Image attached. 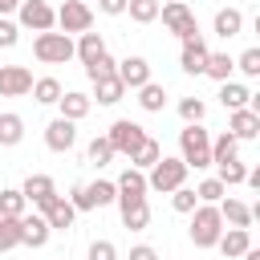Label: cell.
<instances>
[{"label": "cell", "instance_id": "obj_12", "mask_svg": "<svg viewBox=\"0 0 260 260\" xmlns=\"http://www.w3.org/2000/svg\"><path fill=\"white\" fill-rule=\"evenodd\" d=\"M32 89V73L24 65H0V98H24Z\"/></svg>", "mask_w": 260, "mask_h": 260}, {"label": "cell", "instance_id": "obj_2", "mask_svg": "<svg viewBox=\"0 0 260 260\" xmlns=\"http://www.w3.org/2000/svg\"><path fill=\"white\" fill-rule=\"evenodd\" d=\"M219 232H223L219 207L215 203H195V211H191V244L195 248H215Z\"/></svg>", "mask_w": 260, "mask_h": 260}, {"label": "cell", "instance_id": "obj_38", "mask_svg": "<svg viewBox=\"0 0 260 260\" xmlns=\"http://www.w3.org/2000/svg\"><path fill=\"white\" fill-rule=\"evenodd\" d=\"M195 203H199V199H195V187H187V183H183V187H175V191H171V207H175L179 215H191V211H195Z\"/></svg>", "mask_w": 260, "mask_h": 260}, {"label": "cell", "instance_id": "obj_1", "mask_svg": "<svg viewBox=\"0 0 260 260\" xmlns=\"http://www.w3.org/2000/svg\"><path fill=\"white\" fill-rule=\"evenodd\" d=\"M179 158L187 162V171H207L211 167V134L203 130V122H187L179 130Z\"/></svg>", "mask_w": 260, "mask_h": 260}, {"label": "cell", "instance_id": "obj_44", "mask_svg": "<svg viewBox=\"0 0 260 260\" xmlns=\"http://www.w3.org/2000/svg\"><path fill=\"white\" fill-rule=\"evenodd\" d=\"M16 41H20V24L8 20V16H0V49H12Z\"/></svg>", "mask_w": 260, "mask_h": 260}, {"label": "cell", "instance_id": "obj_6", "mask_svg": "<svg viewBox=\"0 0 260 260\" xmlns=\"http://www.w3.org/2000/svg\"><path fill=\"white\" fill-rule=\"evenodd\" d=\"M16 24L32 28V32H49V28H57V8L49 0H20L16 4Z\"/></svg>", "mask_w": 260, "mask_h": 260}, {"label": "cell", "instance_id": "obj_21", "mask_svg": "<svg viewBox=\"0 0 260 260\" xmlns=\"http://www.w3.org/2000/svg\"><path fill=\"white\" fill-rule=\"evenodd\" d=\"M215 207H219V215H223V223H228V228H252V219H256V215H252V207H248L244 199H232V195H223Z\"/></svg>", "mask_w": 260, "mask_h": 260}, {"label": "cell", "instance_id": "obj_42", "mask_svg": "<svg viewBox=\"0 0 260 260\" xmlns=\"http://www.w3.org/2000/svg\"><path fill=\"white\" fill-rule=\"evenodd\" d=\"M114 65H118V61H114L110 53H102L98 61H89V65H85V77H89V81H93V77H106V73H114Z\"/></svg>", "mask_w": 260, "mask_h": 260}, {"label": "cell", "instance_id": "obj_47", "mask_svg": "<svg viewBox=\"0 0 260 260\" xmlns=\"http://www.w3.org/2000/svg\"><path fill=\"white\" fill-rule=\"evenodd\" d=\"M130 260H158V252H154L150 244H134V248H130Z\"/></svg>", "mask_w": 260, "mask_h": 260}, {"label": "cell", "instance_id": "obj_36", "mask_svg": "<svg viewBox=\"0 0 260 260\" xmlns=\"http://www.w3.org/2000/svg\"><path fill=\"white\" fill-rule=\"evenodd\" d=\"M12 248H20V219L0 215V252H12Z\"/></svg>", "mask_w": 260, "mask_h": 260}, {"label": "cell", "instance_id": "obj_34", "mask_svg": "<svg viewBox=\"0 0 260 260\" xmlns=\"http://www.w3.org/2000/svg\"><path fill=\"white\" fill-rule=\"evenodd\" d=\"M126 12L134 24H154L158 20V0H126Z\"/></svg>", "mask_w": 260, "mask_h": 260}, {"label": "cell", "instance_id": "obj_26", "mask_svg": "<svg viewBox=\"0 0 260 260\" xmlns=\"http://www.w3.org/2000/svg\"><path fill=\"white\" fill-rule=\"evenodd\" d=\"M85 187V199H89V211L93 207H110L114 199H118V187L110 183V179H93V183H81Z\"/></svg>", "mask_w": 260, "mask_h": 260}, {"label": "cell", "instance_id": "obj_23", "mask_svg": "<svg viewBox=\"0 0 260 260\" xmlns=\"http://www.w3.org/2000/svg\"><path fill=\"white\" fill-rule=\"evenodd\" d=\"M211 28H215V37L232 41V37H240V32H244V12H240V8H219V12H215V20H211Z\"/></svg>", "mask_w": 260, "mask_h": 260}, {"label": "cell", "instance_id": "obj_7", "mask_svg": "<svg viewBox=\"0 0 260 260\" xmlns=\"http://www.w3.org/2000/svg\"><path fill=\"white\" fill-rule=\"evenodd\" d=\"M57 28L61 32H89L93 28V8L85 4V0H65L61 8H57Z\"/></svg>", "mask_w": 260, "mask_h": 260}, {"label": "cell", "instance_id": "obj_24", "mask_svg": "<svg viewBox=\"0 0 260 260\" xmlns=\"http://www.w3.org/2000/svg\"><path fill=\"white\" fill-rule=\"evenodd\" d=\"M248 102H252V89H248V85H240V81H232V77L219 81V106H223L228 114H232V110H244Z\"/></svg>", "mask_w": 260, "mask_h": 260}, {"label": "cell", "instance_id": "obj_46", "mask_svg": "<svg viewBox=\"0 0 260 260\" xmlns=\"http://www.w3.org/2000/svg\"><path fill=\"white\" fill-rule=\"evenodd\" d=\"M98 12H106V16H122V12H126V0H98Z\"/></svg>", "mask_w": 260, "mask_h": 260}, {"label": "cell", "instance_id": "obj_27", "mask_svg": "<svg viewBox=\"0 0 260 260\" xmlns=\"http://www.w3.org/2000/svg\"><path fill=\"white\" fill-rule=\"evenodd\" d=\"M20 138H24V118L4 110L0 114V146H20Z\"/></svg>", "mask_w": 260, "mask_h": 260}, {"label": "cell", "instance_id": "obj_30", "mask_svg": "<svg viewBox=\"0 0 260 260\" xmlns=\"http://www.w3.org/2000/svg\"><path fill=\"white\" fill-rule=\"evenodd\" d=\"M24 211H28V199L20 195V187H0V215L20 219Z\"/></svg>", "mask_w": 260, "mask_h": 260}, {"label": "cell", "instance_id": "obj_18", "mask_svg": "<svg viewBox=\"0 0 260 260\" xmlns=\"http://www.w3.org/2000/svg\"><path fill=\"white\" fill-rule=\"evenodd\" d=\"M215 248H219L228 260L244 256V252L252 248V228H223V232H219V240H215Z\"/></svg>", "mask_w": 260, "mask_h": 260}, {"label": "cell", "instance_id": "obj_28", "mask_svg": "<svg viewBox=\"0 0 260 260\" xmlns=\"http://www.w3.org/2000/svg\"><path fill=\"white\" fill-rule=\"evenodd\" d=\"M138 106H142L146 114H158V110L167 106V89H162V85L150 77L146 85H138Z\"/></svg>", "mask_w": 260, "mask_h": 260}, {"label": "cell", "instance_id": "obj_10", "mask_svg": "<svg viewBox=\"0 0 260 260\" xmlns=\"http://www.w3.org/2000/svg\"><path fill=\"white\" fill-rule=\"evenodd\" d=\"M207 41H203V32H195V37H187L183 41V53H179V65H183V73H191V77H199L203 73V65H207Z\"/></svg>", "mask_w": 260, "mask_h": 260}, {"label": "cell", "instance_id": "obj_33", "mask_svg": "<svg viewBox=\"0 0 260 260\" xmlns=\"http://www.w3.org/2000/svg\"><path fill=\"white\" fill-rule=\"evenodd\" d=\"M215 167H219V175H215V179H219L223 187H240V183H244V175H248V167L240 162V154H236V158H223V162H215Z\"/></svg>", "mask_w": 260, "mask_h": 260}, {"label": "cell", "instance_id": "obj_31", "mask_svg": "<svg viewBox=\"0 0 260 260\" xmlns=\"http://www.w3.org/2000/svg\"><path fill=\"white\" fill-rule=\"evenodd\" d=\"M232 69H236V57H228V53H207L203 73H207L211 81H228V77H232Z\"/></svg>", "mask_w": 260, "mask_h": 260}, {"label": "cell", "instance_id": "obj_19", "mask_svg": "<svg viewBox=\"0 0 260 260\" xmlns=\"http://www.w3.org/2000/svg\"><path fill=\"white\" fill-rule=\"evenodd\" d=\"M122 98H126V85L118 81V73L93 77V98H89V102H98V106H118Z\"/></svg>", "mask_w": 260, "mask_h": 260}, {"label": "cell", "instance_id": "obj_22", "mask_svg": "<svg viewBox=\"0 0 260 260\" xmlns=\"http://www.w3.org/2000/svg\"><path fill=\"white\" fill-rule=\"evenodd\" d=\"M114 187H118V199H142V195H146V171L126 167V171L114 179Z\"/></svg>", "mask_w": 260, "mask_h": 260}, {"label": "cell", "instance_id": "obj_32", "mask_svg": "<svg viewBox=\"0 0 260 260\" xmlns=\"http://www.w3.org/2000/svg\"><path fill=\"white\" fill-rule=\"evenodd\" d=\"M28 93L37 98V106H57V98H61V81H57V77H37Z\"/></svg>", "mask_w": 260, "mask_h": 260}, {"label": "cell", "instance_id": "obj_20", "mask_svg": "<svg viewBox=\"0 0 260 260\" xmlns=\"http://www.w3.org/2000/svg\"><path fill=\"white\" fill-rule=\"evenodd\" d=\"M89 93H81V89H61V98H57V110H61V118H69V122H81L85 114H89Z\"/></svg>", "mask_w": 260, "mask_h": 260}, {"label": "cell", "instance_id": "obj_25", "mask_svg": "<svg viewBox=\"0 0 260 260\" xmlns=\"http://www.w3.org/2000/svg\"><path fill=\"white\" fill-rule=\"evenodd\" d=\"M106 53V41H102V32H77V45H73V57L81 61V65H89V61H98Z\"/></svg>", "mask_w": 260, "mask_h": 260}, {"label": "cell", "instance_id": "obj_35", "mask_svg": "<svg viewBox=\"0 0 260 260\" xmlns=\"http://www.w3.org/2000/svg\"><path fill=\"white\" fill-rule=\"evenodd\" d=\"M240 154V138L236 134H219V138H211V162H223V158H236Z\"/></svg>", "mask_w": 260, "mask_h": 260}, {"label": "cell", "instance_id": "obj_48", "mask_svg": "<svg viewBox=\"0 0 260 260\" xmlns=\"http://www.w3.org/2000/svg\"><path fill=\"white\" fill-rule=\"evenodd\" d=\"M16 4H20V0H0V16H12V12H16Z\"/></svg>", "mask_w": 260, "mask_h": 260}, {"label": "cell", "instance_id": "obj_50", "mask_svg": "<svg viewBox=\"0 0 260 260\" xmlns=\"http://www.w3.org/2000/svg\"><path fill=\"white\" fill-rule=\"evenodd\" d=\"M85 4H89V0H85Z\"/></svg>", "mask_w": 260, "mask_h": 260}, {"label": "cell", "instance_id": "obj_29", "mask_svg": "<svg viewBox=\"0 0 260 260\" xmlns=\"http://www.w3.org/2000/svg\"><path fill=\"white\" fill-rule=\"evenodd\" d=\"M158 158H162V146H158V142H154V138L146 134V138H142V146H138V150L130 154V167H138V171H150V167H154Z\"/></svg>", "mask_w": 260, "mask_h": 260}, {"label": "cell", "instance_id": "obj_13", "mask_svg": "<svg viewBox=\"0 0 260 260\" xmlns=\"http://www.w3.org/2000/svg\"><path fill=\"white\" fill-rule=\"evenodd\" d=\"M228 134H236L240 142H252V138H260V114H256L252 106H244V110H232V114H228Z\"/></svg>", "mask_w": 260, "mask_h": 260}, {"label": "cell", "instance_id": "obj_4", "mask_svg": "<svg viewBox=\"0 0 260 260\" xmlns=\"http://www.w3.org/2000/svg\"><path fill=\"white\" fill-rule=\"evenodd\" d=\"M187 183V162L183 158H158L150 171H146V191H162V195H171L175 187H183Z\"/></svg>", "mask_w": 260, "mask_h": 260}, {"label": "cell", "instance_id": "obj_49", "mask_svg": "<svg viewBox=\"0 0 260 260\" xmlns=\"http://www.w3.org/2000/svg\"><path fill=\"white\" fill-rule=\"evenodd\" d=\"M240 260H260V248H248V252H244Z\"/></svg>", "mask_w": 260, "mask_h": 260}, {"label": "cell", "instance_id": "obj_17", "mask_svg": "<svg viewBox=\"0 0 260 260\" xmlns=\"http://www.w3.org/2000/svg\"><path fill=\"white\" fill-rule=\"evenodd\" d=\"M114 203H118V211H122V228L146 232V223H150V203H146V195H142V199H114Z\"/></svg>", "mask_w": 260, "mask_h": 260}, {"label": "cell", "instance_id": "obj_9", "mask_svg": "<svg viewBox=\"0 0 260 260\" xmlns=\"http://www.w3.org/2000/svg\"><path fill=\"white\" fill-rule=\"evenodd\" d=\"M73 142H77V122H69V118L57 114V118L45 126V146H49L53 154H69Z\"/></svg>", "mask_w": 260, "mask_h": 260}, {"label": "cell", "instance_id": "obj_5", "mask_svg": "<svg viewBox=\"0 0 260 260\" xmlns=\"http://www.w3.org/2000/svg\"><path fill=\"white\" fill-rule=\"evenodd\" d=\"M158 20H162V28H167L171 37H179V41H187V37L199 32L195 12L187 8V0H167V4H158Z\"/></svg>", "mask_w": 260, "mask_h": 260}, {"label": "cell", "instance_id": "obj_15", "mask_svg": "<svg viewBox=\"0 0 260 260\" xmlns=\"http://www.w3.org/2000/svg\"><path fill=\"white\" fill-rule=\"evenodd\" d=\"M49 236H53V228L45 223L41 211H32V215L24 211V215H20V244H24V248H45Z\"/></svg>", "mask_w": 260, "mask_h": 260}, {"label": "cell", "instance_id": "obj_11", "mask_svg": "<svg viewBox=\"0 0 260 260\" xmlns=\"http://www.w3.org/2000/svg\"><path fill=\"white\" fill-rule=\"evenodd\" d=\"M114 73H118V81H122L126 89H138V85L150 81V61L134 53V57H122V61L114 65Z\"/></svg>", "mask_w": 260, "mask_h": 260}, {"label": "cell", "instance_id": "obj_8", "mask_svg": "<svg viewBox=\"0 0 260 260\" xmlns=\"http://www.w3.org/2000/svg\"><path fill=\"white\" fill-rule=\"evenodd\" d=\"M106 138H110V146H114V154H134L138 146H142V138H146V130L138 126V122H130V118H118L110 130H106Z\"/></svg>", "mask_w": 260, "mask_h": 260}, {"label": "cell", "instance_id": "obj_45", "mask_svg": "<svg viewBox=\"0 0 260 260\" xmlns=\"http://www.w3.org/2000/svg\"><path fill=\"white\" fill-rule=\"evenodd\" d=\"M65 199H69V203H73L77 211H89V199H85V187H81V183H77V187H73V191H69Z\"/></svg>", "mask_w": 260, "mask_h": 260}, {"label": "cell", "instance_id": "obj_3", "mask_svg": "<svg viewBox=\"0 0 260 260\" xmlns=\"http://www.w3.org/2000/svg\"><path fill=\"white\" fill-rule=\"evenodd\" d=\"M32 57L41 61V65H65V61H73V37L69 32H37V41H32Z\"/></svg>", "mask_w": 260, "mask_h": 260}, {"label": "cell", "instance_id": "obj_39", "mask_svg": "<svg viewBox=\"0 0 260 260\" xmlns=\"http://www.w3.org/2000/svg\"><path fill=\"white\" fill-rule=\"evenodd\" d=\"M179 118L183 122H203L207 118V102L203 98H183L179 102Z\"/></svg>", "mask_w": 260, "mask_h": 260}, {"label": "cell", "instance_id": "obj_16", "mask_svg": "<svg viewBox=\"0 0 260 260\" xmlns=\"http://www.w3.org/2000/svg\"><path fill=\"white\" fill-rule=\"evenodd\" d=\"M41 215H45V223H49L53 232H65V228H73V219H77V207H73L65 195H57V199H49V203L41 207Z\"/></svg>", "mask_w": 260, "mask_h": 260}, {"label": "cell", "instance_id": "obj_14", "mask_svg": "<svg viewBox=\"0 0 260 260\" xmlns=\"http://www.w3.org/2000/svg\"><path fill=\"white\" fill-rule=\"evenodd\" d=\"M20 195L41 211L49 199H57V183H53V175H28V179L20 183Z\"/></svg>", "mask_w": 260, "mask_h": 260}, {"label": "cell", "instance_id": "obj_43", "mask_svg": "<svg viewBox=\"0 0 260 260\" xmlns=\"http://www.w3.org/2000/svg\"><path fill=\"white\" fill-rule=\"evenodd\" d=\"M85 260H118V248H114V240H93Z\"/></svg>", "mask_w": 260, "mask_h": 260}, {"label": "cell", "instance_id": "obj_41", "mask_svg": "<svg viewBox=\"0 0 260 260\" xmlns=\"http://www.w3.org/2000/svg\"><path fill=\"white\" fill-rule=\"evenodd\" d=\"M236 69H240L244 77H260V49H244V53L236 57Z\"/></svg>", "mask_w": 260, "mask_h": 260}, {"label": "cell", "instance_id": "obj_40", "mask_svg": "<svg viewBox=\"0 0 260 260\" xmlns=\"http://www.w3.org/2000/svg\"><path fill=\"white\" fill-rule=\"evenodd\" d=\"M223 195H228V187H223L219 179H203V183L195 187V199H199V203H219Z\"/></svg>", "mask_w": 260, "mask_h": 260}, {"label": "cell", "instance_id": "obj_37", "mask_svg": "<svg viewBox=\"0 0 260 260\" xmlns=\"http://www.w3.org/2000/svg\"><path fill=\"white\" fill-rule=\"evenodd\" d=\"M85 158H89L93 167H106V162L114 158V146H110V138H106V134H98V138L85 146Z\"/></svg>", "mask_w": 260, "mask_h": 260}]
</instances>
